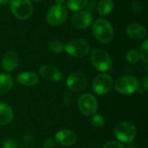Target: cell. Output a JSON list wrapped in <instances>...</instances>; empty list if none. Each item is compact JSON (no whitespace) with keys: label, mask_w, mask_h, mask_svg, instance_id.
I'll return each mask as SVG.
<instances>
[{"label":"cell","mask_w":148,"mask_h":148,"mask_svg":"<svg viewBox=\"0 0 148 148\" xmlns=\"http://www.w3.org/2000/svg\"><path fill=\"white\" fill-rule=\"evenodd\" d=\"M92 30L95 38L102 43H108L114 38V29L104 18L96 19L93 23Z\"/></svg>","instance_id":"cell-1"},{"label":"cell","mask_w":148,"mask_h":148,"mask_svg":"<svg viewBox=\"0 0 148 148\" xmlns=\"http://www.w3.org/2000/svg\"><path fill=\"white\" fill-rule=\"evenodd\" d=\"M93 66L101 72H108L112 69L113 62L108 52L101 49H95L90 55Z\"/></svg>","instance_id":"cell-2"},{"label":"cell","mask_w":148,"mask_h":148,"mask_svg":"<svg viewBox=\"0 0 148 148\" xmlns=\"http://www.w3.org/2000/svg\"><path fill=\"white\" fill-rule=\"evenodd\" d=\"M114 87L121 95H133L140 89V83L134 76L124 75L116 80Z\"/></svg>","instance_id":"cell-3"},{"label":"cell","mask_w":148,"mask_h":148,"mask_svg":"<svg viewBox=\"0 0 148 148\" xmlns=\"http://www.w3.org/2000/svg\"><path fill=\"white\" fill-rule=\"evenodd\" d=\"M10 7L13 15L20 20L29 18L33 12L31 0H10Z\"/></svg>","instance_id":"cell-4"},{"label":"cell","mask_w":148,"mask_h":148,"mask_svg":"<svg viewBox=\"0 0 148 148\" xmlns=\"http://www.w3.org/2000/svg\"><path fill=\"white\" fill-rule=\"evenodd\" d=\"M136 127L134 124L123 121L119 123L114 129V135L117 140L123 143L132 142L136 136Z\"/></svg>","instance_id":"cell-5"},{"label":"cell","mask_w":148,"mask_h":148,"mask_svg":"<svg viewBox=\"0 0 148 148\" xmlns=\"http://www.w3.org/2000/svg\"><path fill=\"white\" fill-rule=\"evenodd\" d=\"M90 49L89 43L84 39H73L70 40L65 45L64 50L74 57H83L85 56Z\"/></svg>","instance_id":"cell-6"},{"label":"cell","mask_w":148,"mask_h":148,"mask_svg":"<svg viewBox=\"0 0 148 148\" xmlns=\"http://www.w3.org/2000/svg\"><path fill=\"white\" fill-rule=\"evenodd\" d=\"M68 18V10L62 4H55L47 12L46 20L49 24L57 26L63 23Z\"/></svg>","instance_id":"cell-7"},{"label":"cell","mask_w":148,"mask_h":148,"mask_svg":"<svg viewBox=\"0 0 148 148\" xmlns=\"http://www.w3.org/2000/svg\"><path fill=\"white\" fill-rule=\"evenodd\" d=\"M78 108L82 114L92 116L98 110L97 100L91 94H83L78 100Z\"/></svg>","instance_id":"cell-8"},{"label":"cell","mask_w":148,"mask_h":148,"mask_svg":"<svg viewBox=\"0 0 148 148\" xmlns=\"http://www.w3.org/2000/svg\"><path fill=\"white\" fill-rule=\"evenodd\" d=\"M113 87V79L108 74H100L93 81L92 88L99 95L108 94Z\"/></svg>","instance_id":"cell-9"},{"label":"cell","mask_w":148,"mask_h":148,"mask_svg":"<svg viewBox=\"0 0 148 148\" xmlns=\"http://www.w3.org/2000/svg\"><path fill=\"white\" fill-rule=\"evenodd\" d=\"M67 85L74 92L82 91L87 86V77L81 72L72 73L67 79Z\"/></svg>","instance_id":"cell-10"},{"label":"cell","mask_w":148,"mask_h":148,"mask_svg":"<svg viewBox=\"0 0 148 148\" xmlns=\"http://www.w3.org/2000/svg\"><path fill=\"white\" fill-rule=\"evenodd\" d=\"M92 15L89 11H78L71 18V24L77 29H84L92 23Z\"/></svg>","instance_id":"cell-11"},{"label":"cell","mask_w":148,"mask_h":148,"mask_svg":"<svg viewBox=\"0 0 148 148\" xmlns=\"http://www.w3.org/2000/svg\"><path fill=\"white\" fill-rule=\"evenodd\" d=\"M39 74L46 81L52 82H57L63 79V75L62 72L56 68L49 65L42 66L39 69Z\"/></svg>","instance_id":"cell-12"},{"label":"cell","mask_w":148,"mask_h":148,"mask_svg":"<svg viewBox=\"0 0 148 148\" xmlns=\"http://www.w3.org/2000/svg\"><path fill=\"white\" fill-rule=\"evenodd\" d=\"M77 140V136L75 134V132L69 130V129H63L56 134L55 136V141L60 144L63 147H70L74 145Z\"/></svg>","instance_id":"cell-13"},{"label":"cell","mask_w":148,"mask_h":148,"mask_svg":"<svg viewBox=\"0 0 148 148\" xmlns=\"http://www.w3.org/2000/svg\"><path fill=\"white\" fill-rule=\"evenodd\" d=\"M18 65V56L14 51H8L3 57L2 67L5 71L11 72L16 69Z\"/></svg>","instance_id":"cell-14"},{"label":"cell","mask_w":148,"mask_h":148,"mask_svg":"<svg viewBox=\"0 0 148 148\" xmlns=\"http://www.w3.org/2000/svg\"><path fill=\"white\" fill-rule=\"evenodd\" d=\"M126 32L128 36H130L133 39H137V40L144 39L147 34V29L144 28V26L139 23H130L127 27Z\"/></svg>","instance_id":"cell-15"},{"label":"cell","mask_w":148,"mask_h":148,"mask_svg":"<svg viewBox=\"0 0 148 148\" xmlns=\"http://www.w3.org/2000/svg\"><path fill=\"white\" fill-rule=\"evenodd\" d=\"M16 81L26 87H34L38 83V76L34 72H24L21 73L16 76Z\"/></svg>","instance_id":"cell-16"},{"label":"cell","mask_w":148,"mask_h":148,"mask_svg":"<svg viewBox=\"0 0 148 148\" xmlns=\"http://www.w3.org/2000/svg\"><path fill=\"white\" fill-rule=\"evenodd\" d=\"M13 120V111L10 106L0 102V125L4 126L10 124Z\"/></svg>","instance_id":"cell-17"},{"label":"cell","mask_w":148,"mask_h":148,"mask_svg":"<svg viewBox=\"0 0 148 148\" xmlns=\"http://www.w3.org/2000/svg\"><path fill=\"white\" fill-rule=\"evenodd\" d=\"M12 77L8 74H0V95L8 93L13 87Z\"/></svg>","instance_id":"cell-18"},{"label":"cell","mask_w":148,"mask_h":148,"mask_svg":"<svg viewBox=\"0 0 148 148\" xmlns=\"http://www.w3.org/2000/svg\"><path fill=\"white\" fill-rule=\"evenodd\" d=\"M114 3L113 0H101L98 4V12L101 16H107L113 10Z\"/></svg>","instance_id":"cell-19"},{"label":"cell","mask_w":148,"mask_h":148,"mask_svg":"<svg viewBox=\"0 0 148 148\" xmlns=\"http://www.w3.org/2000/svg\"><path fill=\"white\" fill-rule=\"evenodd\" d=\"M88 3V0H68V7L73 11L83 10Z\"/></svg>","instance_id":"cell-20"},{"label":"cell","mask_w":148,"mask_h":148,"mask_svg":"<svg viewBox=\"0 0 148 148\" xmlns=\"http://www.w3.org/2000/svg\"><path fill=\"white\" fill-rule=\"evenodd\" d=\"M65 49V44L60 40H54L49 43V49L54 53H62Z\"/></svg>","instance_id":"cell-21"},{"label":"cell","mask_w":148,"mask_h":148,"mask_svg":"<svg viewBox=\"0 0 148 148\" xmlns=\"http://www.w3.org/2000/svg\"><path fill=\"white\" fill-rule=\"evenodd\" d=\"M92 120L91 122L93 124V126H95V127H101L104 126L105 124V118L99 114H95L94 115H92Z\"/></svg>","instance_id":"cell-22"},{"label":"cell","mask_w":148,"mask_h":148,"mask_svg":"<svg viewBox=\"0 0 148 148\" xmlns=\"http://www.w3.org/2000/svg\"><path fill=\"white\" fill-rule=\"evenodd\" d=\"M126 59L127 62H129L131 63L137 62L140 60V54L135 49H131L126 54Z\"/></svg>","instance_id":"cell-23"},{"label":"cell","mask_w":148,"mask_h":148,"mask_svg":"<svg viewBox=\"0 0 148 148\" xmlns=\"http://www.w3.org/2000/svg\"><path fill=\"white\" fill-rule=\"evenodd\" d=\"M140 58H141L145 62H148V40H146L141 45L140 51Z\"/></svg>","instance_id":"cell-24"},{"label":"cell","mask_w":148,"mask_h":148,"mask_svg":"<svg viewBox=\"0 0 148 148\" xmlns=\"http://www.w3.org/2000/svg\"><path fill=\"white\" fill-rule=\"evenodd\" d=\"M102 148H125L124 146L121 143V142H118V141H114V140H111V141H108L107 142Z\"/></svg>","instance_id":"cell-25"},{"label":"cell","mask_w":148,"mask_h":148,"mask_svg":"<svg viewBox=\"0 0 148 148\" xmlns=\"http://www.w3.org/2000/svg\"><path fill=\"white\" fill-rule=\"evenodd\" d=\"M3 148H16V143L13 140H6L3 142Z\"/></svg>","instance_id":"cell-26"},{"label":"cell","mask_w":148,"mask_h":148,"mask_svg":"<svg viewBox=\"0 0 148 148\" xmlns=\"http://www.w3.org/2000/svg\"><path fill=\"white\" fill-rule=\"evenodd\" d=\"M56 141L53 139H48L43 143V148H55Z\"/></svg>","instance_id":"cell-27"},{"label":"cell","mask_w":148,"mask_h":148,"mask_svg":"<svg viewBox=\"0 0 148 148\" xmlns=\"http://www.w3.org/2000/svg\"><path fill=\"white\" fill-rule=\"evenodd\" d=\"M137 7L140 8L139 10H140V11L141 9H142V3H140V0H134V3H133V8H134V10H136Z\"/></svg>","instance_id":"cell-28"},{"label":"cell","mask_w":148,"mask_h":148,"mask_svg":"<svg viewBox=\"0 0 148 148\" xmlns=\"http://www.w3.org/2000/svg\"><path fill=\"white\" fill-rule=\"evenodd\" d=\"M143 83H144V88H145V89L147 90V88H148V86H147V77H145V78H144Z\"/></svg>","instance_id":"cell-29"},{"label":"cell","mask_w":148,"mask_h":148,"mask_svg":"<svg viewBox=\"0 0 148 148\" xmlns=\"http://www.w3.org/2000/svg\"><path fill=\"white\" fill-rule=\"evenodd\" d=\"M10 3V0H0V5H6Z\"/></svg>","instance_id":"cell-30"},{"label":"cell","mask_w":148,"mask_h":148,"mask_svg":"<svg viewBox=\"0 0 148 148\" xmlns=\"http://www.w3.org/2000/svg\"><path fill=\"white\" fill-rule=\"evenodd\" d=\"M56 1V3H57V4H62L65 0H55Z\"/></svg>","instance_id":"cell-31"},{"label":"cell","mask_w":148,"mask_h":148,"mask_svg":"<svg viewBox=\"0 0 148 148\" xmlns=\"http://www.w3.org/2000/svg\"><path fill=\"white\" fill-rule=\"evenodd\" d=\"M128 148H135V147H134V146H129Z\"/></svg>","instance_id":"cell-32"},{"label":"cell","mask_w":148,"mask_h":148,"mask_svg":"<svg viewBox=\"0 0 148 148\" xmlns=\"http://www.w3.org/2000/svg\"><path fill=\"white\" fill-rule=\"evenodd\" d=\"M32 1H34V2H40V1H42V0H32Z\"/></svg>","instance_id":"cell-33"}]
</instances>
